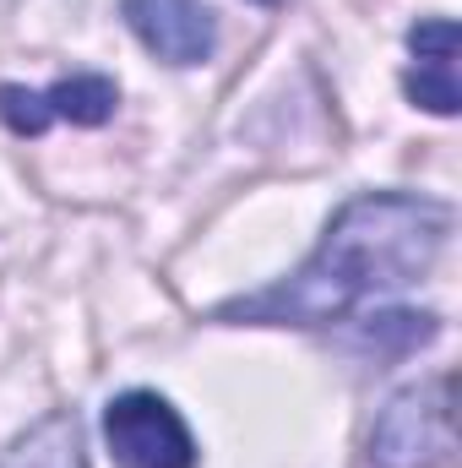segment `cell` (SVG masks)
I'll use <instances>...</instances> for the list:
<instances>
[{
  "mask_svg": "<svg viewBox=\"0 0 462 468\" xmlns=\"http://www.w3.org/2000/svg\"><path fill=\"white\" fill-rule=\"evenodd\" d=\"M452 458V381L430 376L403 387L370 425L375 468H441Z\"/></svg>",
  "mask_w": 462,
  "mask_h": 468,
  "instance_id": "7a4b0ae2",
  "label": "cell"
},
{
  "mask_svg": "<svg viewBox=\"0 0 462 468\" xmlns=\"http://www.w3.org/2000/svg\"><path fill=\"white\" fill-rule=\"evenodd\" d=\"M0 468H88V441H82V420L71 409L44 414L33 431H22L5 452Z\"/></svg>",
  "mask_w": 462,
  "mask_h": 468,
  "instance_id": "52a82bcc",
  "label": "cell"
},
{
  "mask_svg": "<svg viewBox=\"0 0 462 468\" xmlns=\"http://www.w3.org/2000/svg\"><path fill=\"white\" fill-rule=\"evenodd\" d=\"M408 49H414V66L403 77L408 99L430 115H457V22L446 16H430L408 33Z\"/></svg>",
  "mask_w": 462,
  "mask_h": 468,
  "instance_id": "8992f818",
  "label": "cell"
},
{
  "mask_svg": "<svg viewBox=\"0 0 462 468\" xmlns=\"http://www.w3.org/2000/svg\"><path fill=\"white\" fill-rule=\"evenodd\" d=\"M131 33L169 66H202L218 44L207 0H120Z\"/></svg>",
  "mask_w": 462,
  "mask_h": 468,
  "instance_id": "5b68a950",
  "label": "cell"
},
{
  "mask_svg": "<svg viewBox=\"0 0 462 468\" xmlns=\"http://www.w3.org/2000/svg\"><path fill=\"white\" fill-rule=\"evenodd\" d=\"M452 234V207L414 191H370L353 197L327 224L316 256L283 283L218 305L229 327H327L343 322L375 294L419 283Z\"/></svg>",
  "mask_w": 462,
  "mask_h": 468,
  "instance_id": "6da1fadb",
  "label": "cell"
},
{
  "mask_svg": "<svg viewBox=\"0 0 462 468\" xmlns=\"http://www.w3.org/2000/svg\"><path fill=\"white\" fill-rule=\"evenodd\" d=\"M256 5H278V0H256Z\"/></svg>",
  "mask_w": 462,
  "mask_h": 468,
  "instance_id": "ba28073f",
  "label": "cell"
},
{
  "mask_svg": "<svg viewBox=\"0 0 462 468\" xmlns=\"http://www.w3.org/2000/svg\"><path fill=\"white\" fill-rule=\"evenodd\" d=\"M120 104V88L110 77H99V71H82V77H66V82H55V88H44V93H33V88H0V120L16 131V136H38V131H49L55 120H71V125H104V120L115 115Z\"/></svg>",
  "mask_w": 462,
  "mask_h": 468,
  "instance_id": "277c9868",
  "label": "cell"
},
{
  "mask_svg": "<svg viewBox=\"0 0 462 468\" xmlns=\"http://www.w3.org/2000/svg\"><path fill=\"white\" fill-rule=\"evenodd\" d=\"M104 441L120 468H196L191 425L158 392H120L104 409Z\"/></svg>",
  "mask_w": 462,
  "mask_h": 468,
  "instance_id": "3957f363",
  "label": "cell"
}]
</instances>
